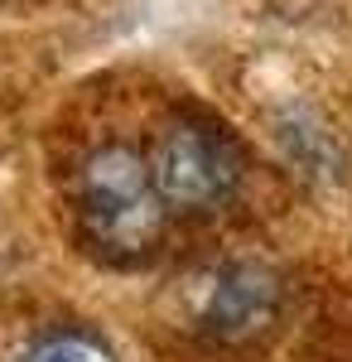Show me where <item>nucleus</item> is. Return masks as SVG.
I'll use <instances>...</instances> for the list:
<instances>
[{
	"label": "nucleus",
	"instance_id": "nucleus-3",
	"mask_svg": "<svg viewBox=\"0 0 352 362\" xmlns=\"http://www.w3.org/2000/svg\"><path fill=\"white\" fill-rule=\"evenodd\" d=\"M280 300H285V285H280L275 271H266V266H227L198 305V329L217 343L256 338L266 324H275Z\"/></svg>",
	"mask_w": 352,
	"mask_h": 362
},
{
	"label": "nucleus",
	"instance_id": "nucleus-2",
	"mask_svg": "<svg viewBox=\"0 0 352 362\" xmlns=\"http://www.w3.org/2000/svg\"><path fill=\"white\" fill-rule=\"evenodd\" d=\"M150 179L160 189L169 213H217L227 208L246 179L242 145L217 126L213 116L179 112L160 126V136L145 155Z\"/></svg>",
	"mask_w": 352,
	"mask_h": 362
},
{
	"label": "nucleus",
	"instance_id": "nucleus-4",
	"mask_svg": "<svg viewBox=\"0 0 352 362\" xmlns=\"http://www.w3.org/2000/svg\"><path fill=\"white\" fill-rule=\"evenodd\" d=\"M20 362H121V353L111 348V338H102L87 324H58L29 343Z\"/></svg>",
	"mask_w": 352,
	"mask_h": 362
},
{
	"label": "nucleus",
	"instance_id": "nucleus-1",
	"mask_svg": "<svg viewBox=\"0 0 352 362\" xmlns=\"http://www.w3.org/2000/svg\"><path fill=\"white\" fill-rule=\"evenodd\" d=\"M73 218L107 261L131 266L160 247L169 208L150 179L145 155L121 140H107L87 150L73 169Z\"/></svg>",
	"mask_w": 352,
	"mask_h": 362
}]
</instances>
